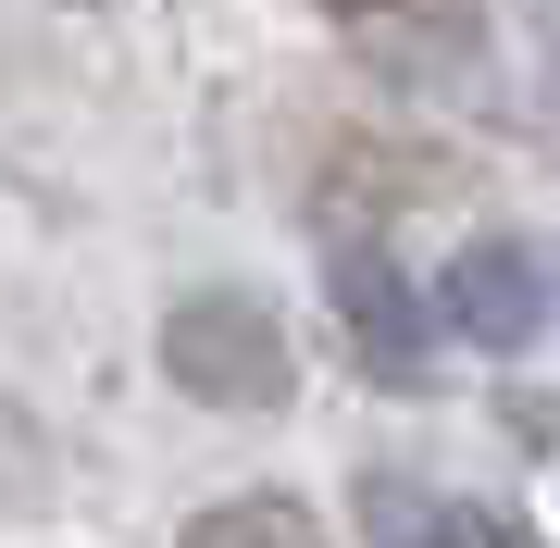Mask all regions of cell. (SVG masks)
Listing matches in <instances>:
<instances>
[{"label":"cell","mask_w":560,"mask_h":548,"mask_svg":"<svg viewBox=\"0 0 560 548\" xmlns=\"http://www.w3.org/2000/svg\"><path fill=\"white\" fill-rule=\"evenodd\" d=\"M324 13H386V0H324Z\"/></svg>","instance_id":"8992f818"},{"label":"cell","mask_w":560,"mask_h":548,"mask_svg":"<svg viewBox=\"0 0 560 548\" xmlns=\"http://www.w3.org/2000/svg\"><path fill=\"white\" fill-rule=\"evenodd\" d=\"M436 312H448L474 349H536L560 300H548V263H536L523 237H474V249L436 275Z\"/></svg>","instance_id":"7a4b0ae2"},{"label":"cell","mask_w":560,"mask_h":548,"mask_svg":"<svg viewBox=\"0 0 560 548\" xmlns=\"http://www.w3.org/2000/svg\"><path fill=\"white\" fill-rule=\"evenodd\" d=\"M162 374L187 386L200 411H287L300 399V349L261 300L237 287H212V300H175V325H162Z\"/></svg>","instance_id":"6da1fadb"},{"label":"cell","mask_w":560,"mask_h":548,"mask_svg":"<svg viewBox=\"0 0 560 548\" xmlns=\"http://www.w3.org/2000/svg\"><path fill=\"white\" fill-rule=\"evenodd\" d=\"M187 548H324V524L300 499H212L200 524H187Z\"/></svg>","instance_id":"5b68a950"},{"label":"cell","mask_w":560,"mask_h":548,"mask_svg":"<svg viewBox=\"0 0 560 548\" xmlns=\"http://www.w3.org/2000/svg\"><path fill=\"white\" fill-rule=\"evenodd\" d=\"M337 312H349V349L374 386H423V287L386 263V249H337Z\"/></svg>","instance_id":"3957f363"},{"label":"cell","mask_w":560,"mask_h":548,"mask_svg":"<svg viewBox=\"0 0 560 548\" xmlns=\"http://www.w3.org/2000/svg\"><path fill=\"white\" fill-rule=\"evenodd\" d=\"M361 536H374V548H536L511 511H486V499H423L411 474H374V487H361Z\"/></svg>","instance_id":"277c9868"}]
</instances>
